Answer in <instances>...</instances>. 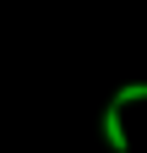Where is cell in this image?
Wrapping results in <instances>:
<instances>
[{"instance_id": "1", "label": "cell", "mask_w": 147, "mask_h": 153, "mask_svg": "<svg viewBox=\"0 0 147 153\" xmlns=\"http://www.w3.org/2000/svg\"><path fill=\"white\" fill-rule=\"evenodd\" d=\"M104 142L115 148V153H131V137H125V109H115V104H104Z\"/></svg>"}, {"instance_id": "2", "label": "cell", "mask_w": 147, "mask_h": 153, "mask_svg": "<svg viewBox=\"0 0 147 153\" xmlns=\"http://www.w3.org/2000/svg\"><path fill=\"white\" fill-rule=\"evenodd\" d=\"M109 104H115V109H131V104H147V82H125V88H120V93H115Z\"/></svg>"}]
</instances>
